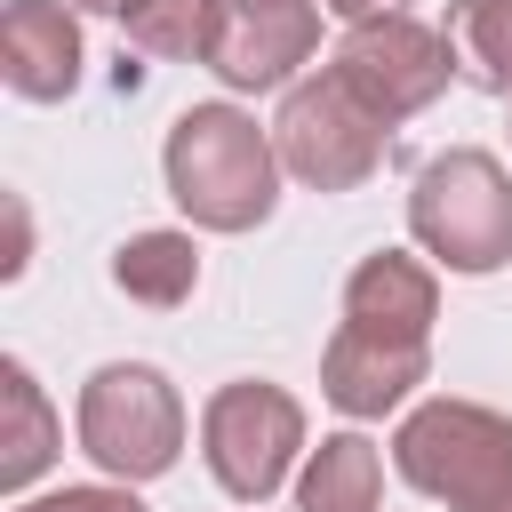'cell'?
<instances>
[{
	"label": "cell",
	"mask_w": 512,
	"mask_h": 512,
	"mask_svg": "<svg viewBox=\"0 0 512 512\" xmlns=\"http://www.w3.org/2000/svg\"><path fill=\"white\" fill-rule=\"evenodd\" d=\"M56 448H64V432H56L32 368H24V360H0V488L24 496V488L56 464Z\"/></svg>",
	"instance_id": "obj_12"
},
{
	"label": "cell",
	"mask_w": 512,
	"mask_h": 512,
	"mask_svg": "<svg viewBox=\"0 0 512 512\" xmlns=\"http://www.w3.org/2000/svg\"><path fill=\"white\" fill-rule=\"evenodd\" d=\"M384 456L368 432H328L296 472V512H376Z\"/></svg>",
	"instance_id": "obj_13"
},
{
	"label": "cell",
	"mask_w": 512,
	"mask_h": 512,
	"mask_svg": "<svg viewBox=\"0 0 512 512\" xmlns=\"http://www.w3.org/2000/svg\"><path fill=\"white\" fill-rule=\"evenodd\" d=\"M16 512H144L128 480H80V488H48V496H24Z\"/></svg>",
	"instance_id": "obj_17"
},
{
	"label": "cell",
	"mask_w": 512,
	"mask_h": 512,
	"mask_svg": "<svg viewBox=\"0 0 512 512\" xmlns=\"http://www.w3.org/2000/svg\"><path fill=\"white\" fill-rule=\"evenodd\" d=\"M448 48L456 72L488 96H512V0H448Z\"/></svg>",
	"instance_id": "obj_15"
},
{
	"label": "cell",
	"mask_w": 512,
	"mask_h": 512,
	"mask_svg": "<svg viewBox=\"0 0 512 512\" xmlns=\"http://www.w3.org/2000/svg\"><path fill=\"white\" fill-rule=\"evenodd\" d=\"M168 200L200 224V232H256L280 208V152L272 128H256V112L240 104H192L168 128Z\"/></svg>",
	"instance_id": "obj_1"
},
{
	"label": "cell",
	"mask_w": 512,
	"mask_h": 512,
	"mask_svg": "<svg viewBox=\"0 0 512 512\" xmlns=\"http://www.w3.org/2000/svg\"><path fill=\"white\" fill-rule=\"evenodd\" d=\"M320 8H328L344 32H352V24H384V16H408V0H320Z\"/></svg>",
	"instance_id": "obj_18"
},
{
	"label": "cell",
	"mask_w": 512,
	"mask_h": 512,
	"mask_svg": "<svg viewBox=\"0 0 512 512\" xmlns=\"http://www.w3.org/2000/svg\"><path fill=\"white\" fill-rule=\"evenodd\" d=\"M384 144H392V128H384L328 64L304 72L296 88H280L272 152H280V168H288L296 184H312V192H352V184H368V176L384 168Z\"/></svg>",
	"instance_id": "obj_5"
},
{
	"label": "cell",
	"mask_w": 512,
	"mask_h": 512,
	"mask_svg": "<svg viewBox=\"0 0 512 512\" xmlns=\"http://www.w3.org/2000/svg\"><path fill=\"white\" fill-rule=\"evenodd\" d=\"M328 72H336L384 128H400V120H416V112L456 80V48H448L440 24L384 16V24H352V32L336 40Z\"/></svg>",
	"instance_id": "obj_7"
},
{
	"label": "cell",
	"mask_w": 512,
	"mask_h": 512,
	"mask_svg": "<svg viewBox=\"0 0 512 512\" xmlns=\"http://www.w3.org/2000/svg\"><path fill=\"white\" fill-rule=\"evenodd\" d=\"M432 320H440V264L408 256V248H376L352 264L336 328H360L384 344H432Z\"/></svg>",
	"instance_id": "obj_9"
},
{
	"label": "cell",
	"mask_w": 512,
	"mask_h": 512,
	"mask_svg": "<svg viewBox=\"0 0 512 512\" xmlns=\"http://www.w3.org/2000/svg\"><path fill=\"white\" fill-rule=\"evenodd\" d=\"M320 48V0H208V48L200 64L240 88H296V64H312Z\"/></svg>",
	"instance_id": "obj_8"
},
{
	"label": "cell",
	"mask_w": 512,
	"mask_h": 512,
	"mask_svg": "<svg viewBox=\"0 0 512 512\" xmlns=\"http://www.w3.org/2000/svg\"><path fill=\"white\" fill-rule=\"evenodd\" d=\"M200 456L232 504H264L296 472V456H312L304 448V400L288 384H264V376L216 384L200 408Z\"/></svg>",
	"instance_id": "obj_6"
},
{
	"label": "cell",
	"mask_w": 512,
	"mask_h": 512,
	"mask_svg": "<svg viewBox=\"0 0 512 512\" xmlns=\"http://www.w3.org/2000/svg\"><path fill=\"white\" fill-rule=\"evenodd\" d=\"M120 32L144 56H200L208 48V0H136L120 16Z\"/></svg>",
	"instance_id": "obj_16"
},
{
	"label": "cell",
	"mask_w": 512,
	"mask_h": 512,
	"mask_svg": "<svg viewBox=\"0 0 512 512\" xmlns=\"http://www.w3.org/2000/svg\"><path fill=\"white\" fill-rule=\"evenodd\" d=\"M80 16L72 0H8L0 8V72L16 96L32 104H56L80 88Z\"/></svg>",
	"instance_id": "obj_11"
},
{
	"label": "cell",
	"mask_w": 512,
	"mask_h": 512,
	"mask_svg": "<svg viewBox=\"0 0 512 512\" xmlns=\"http://www.w3.org/2000/svg\"><path fill=\"white\" fill-rule=\"evenodd\" d=\"M488 512H512V496H504V504H488Z\"/></svg>",
	"instance_id": "obj_20"
},
{
	"label": "cell",
	"mask_w": 512,
	"mask_h": 512,
	"mask_svg": "<svg viewBox=\"0 0 512 512\" xmlns=\"http://www.w3.org/2000/svg\"><path fill=\"white\" fill-rule=\"evenodd\" d=\"M72 8H88V16H128L136 0H72Z\"/></svg>",
	"instance_id": "obj_19"
},
{
	"label": "cell",
	"mask_w": 512,
	"mask_h": 512,
	"mask_svg": "<svg viewBox=\"0 0 512 512\" xmlns=\"http://www.w3.org/2000/svg\"><path fill=\"white\" fill-rule=\"evenodd\" d=\"M112 280L136 296V304H192V288H200V248H192V232H136V240H120V256H112Z\"/></svg>",
	"instance_id": "obj_14"
},
{
	"label": "cell",
	"mask_w": 512,
	"mask_h": 512,
	"mask_svg": "<svg viewBox=\"0 0 512 512\" xmlns=\"http://www.w3.org/2000/svg\"><path fill=\"white\" fill-rule=\"evenodd\" d=\"M408 232L440 272H496L512 264V168L480 144L432 152L408 184Z\"/></svg>",
	"instance_id": "obj_2"
},
{
	"label": "cell",
	"mask_w": 512,
	"mask_h": 512,
	"mask_svg": "<svg viewBox=\"0 0 512 512\" xmlns=\"http://www.w3.org/2000/svg\"><path fill=\"white\" fill-rule=\"evenodd\" d=\"M392 464L408 488H424L448 512H488L512 496V416L480 400H424L392 432Z\"/></svg>",
	"instance_id": "obj_3"
},
{
	"label": "cell",
	"mask_w": 512,
	"mask_h": 512,
	"mask_svg": "<svg viewBox=\"0 0 512 512\" xmlns=\"http://www.w3.org/2000/svg\"><path fill=\"white\" fill-rule=\"evenodd\" d=\"M424 376H432V344H384V336L336 328L328 352H320V392H328V408H344L352 424L392 416Z\"/></svg>",
	"instance_id": "obj_10"
},
{
	"label": "cell",
	"mask_w": 512,
	"mask_h": 512,
	"mask_svg": "<svg viewBox=\"0 0 512 512\" xmlns=\"http://www.w3.org/2000/svg\"><path fill=\"white\" fill-rule=\"evenodd\" d=\"M80 448L104 480H160L184 456V400L152 360H104L80 384Z\"/></svg>",
	"instance_id": "obj_4"
}]
</instances>
